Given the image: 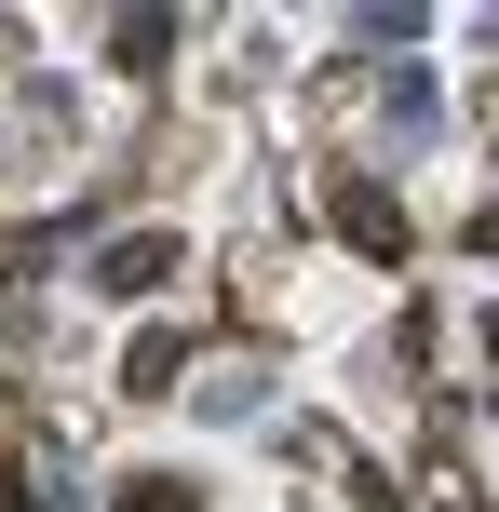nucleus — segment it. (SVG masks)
Returning <instances> with one entry per match:
<instances>
[{"instance_id":"f03ea898","label":"nucleus","mask_w":499,"mask_h":512,"mask_svg":"<svg viewBox=\"0 0 499 512\" xmlns=\"http://www.w3.org/2000/svg\"><path fill=\"white\" fill-rule=\"evenodd\" d=\"M378 108H392V135H432V122H446V81H432L419 54H392V81H378Z\"/></svg>"},{"instance_id":"20e7f679","label":"nucleus","mask_w":499,"mask_h":512,"mask_svg":"<svg viewBox=\"0 0 499 512\" xmlns=\"http://www.w3.org/2000/svg\"><path fill=\"white\" fill-rule=\"evenodd\" d=\"M338 230H351V243H378V256H392V243H405V216H392V189H338Z\"/></svg>"},{"instance_id":"39448f33","label":"nucleus","mask_w":499,"mask_h":512,"mask_svg":"<svg viewBox=\"0 0 499 512\" xmlns=\"http://www.w3.org/2000/svg\"><path fill=\"white\" fill-rule=\"evenodd\" d=\"M176 54V14H122V68H162Z\"/></svg>"},{"instance_id":"f257e3e1","label":"nucleus","mask_w":499,"mask_h":512,"mask_svg":"<svg viewBox=\"0 0 499 512\" xmlns=\"http://www.w3.org/2000/svg\"><path fill=\"white\" fill-rule=\"evenodd\" d=\"M95 283H108V297H162V283H176V243H162V230H122V243L95 256Z\"/></svg>"},{"instance_id":"7ed1b4c3","label":"nucleus","mask_w":499,"mask_h":512,"mask_svg":"<svg viewBox=\"0 0 499 512\" xmlns=\"http://www.w3.org/2000/svg\"><path fill=\"white\" fill-rule=\"evenodd\" d=\"M189 405H203V418H257V405H270V378H257V364H216Z\"/></svg>"}]
</instances>
